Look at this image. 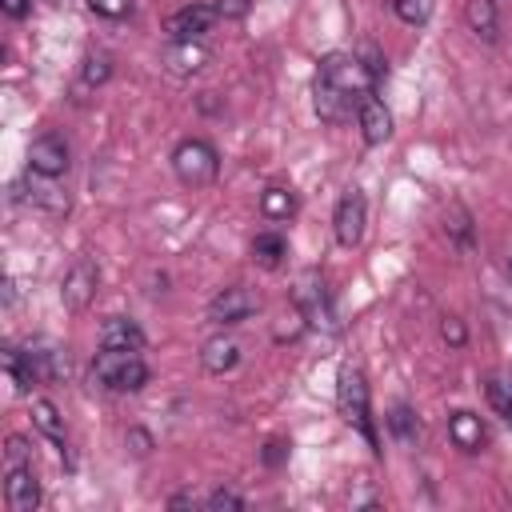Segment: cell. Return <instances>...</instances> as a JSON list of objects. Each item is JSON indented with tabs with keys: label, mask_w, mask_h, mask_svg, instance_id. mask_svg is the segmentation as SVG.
Masks as SVG:
<instances>
[{
	"label": "cell",
	"mask_w": 512,
	"mask_h": 512,
	"mask_svg": "<svg viewBox=\"0 0 512 512\" xmlns=\"http://www.w3.org/2000/svg\"><path fill=\"white\" fill-rule=\"evenodd\" d=\"M444 232H448V240H452L456 248H472L476 228H472V212H468L460 200H452V204L444 208Z\"/></svg>",
	"instance_id": "obj_20"
},
{
	"label": "cell",
	"mask_w": 512,
	"mask_h": 512,
	"mask_svg": "<svg viewBox=\"0 0 512 512\" xmlns=\"http://www.w3.org/2000/svg\"><path fill=\"white\" fill-rule=\"evenodd\" d=\"M284 456H288V444H284V440H268V444H264V464L276 468Z\"/></svg>",
	"instance_id": "obj_35"
},
{
	"label": "cell",
	"mask_w": 512,
	"mask_h": 512,
	"mask_svg": "<svg viewBox=\"0 0 512 512\" xmlns=\"http://www.w3.org/2000/svg\"><path fill=\"white\" fill-rule=\"evenodd\" d=\"M128 444H132L136 456H148V452H152V436H148L144 428H128Z\"/></svg>",
	"instance_id": "obj_34"
},
{
	"label": "cell",
	"mask_w": 512,
	"mask_h": 512,
	"mask_svg": "<svg viewBox=\"0 0 512 512\" xmlns=\"http://www.w3.org/2000/svg\"><path fill=\"white\" fill-rule=\"evenodd\" d=\"M440 340L452 344V348H464L468 344V328L460 316H440Z\"/></svg>",
	"instance_id": "obj_28"
},
{
	"label": "cell",
	"mask_w": 512,
	"mask_h": 512,
	"mask_svg": "<svg viewBox=\"0 0 512 512\" xmlns=\"http://www.w3.org/2000/svg\"><path fill=\"white\" fill-rule=\"evenodd\" d=\"M16 192V200H28L32 208H40V212H48V216H68V208H72V200H68V192L52 180V176H40V172H24V180L12 188Z\"/></svg>",
	"instance_id": "obj_6"
},
{
	"label": "cell",
	"mask_w": 512,
	"mask_h": 512,
	"mask_svg": "<svg viewBox=\"0 0 512 512\" xmlns=\"http://www.w3.org/2000/svg\"><path fill=\"white\" fill-rule=\"evenodd\" d=\"M316 80H324V84L340 88V92H344V96H352V100H360L364 92H372V88H376L372 72L360 64V56H356V52H328V56L320 60V68H316Z\"/></svg>",
	"instance_id": "obj_4"
},
{
	"label": "cell",
	"mask_w": 512,
	"mask_h": 512,
	"mask_svg": "<svg viewBox=\"0 0 512 512\" xmlns=\"http://www.w3.org/2000/svg\"><path fill=\"white\" fill-rule=\"evenodd\" d=\"M216 20L220 16L212 4H184L164 20V32H168V40H200Z\"/></svg>",
	"instance_id": "obj_11"
},
{
	"label": "cell",
	"mask_w": 512,
	"mask_h": 512,
	"mask_svg": "<svg viewBox=\"0 0 512 512\" xmlns=\"http://www.w3.org/2000/svg\"><path fill=\"white\" fill-rule=\"evenodd\" d=\"M356 124L364 144H384L392 136V112L384 108V100H376V92H364L356 104Z\"/></svg>",
	"instance_id": "obj_12"
},
{
	"label": "cell",
	"mask_w": 512,
	"mask_h": 512,
	"mask_svg": "<svg viewBox=\"0 0 512 512\" xmlns=\"http://www.w3.org/2000/svg\"><path fill=\"white\" fill-rule=\"evenodd\" d=\"M108 76H112V56H108V52H84V60H80V80H84L88 88H100V84H108Z\"/></svg>",
	"instance_id": "obj_26"
},
{
	"label": "cell",
	"mask_w": 512,
	"mask_h": 512,
	"mask_svg": "<svg viewBox=\"0 0 512 512\" xmlns=\"http://www.w3.org/2000/svg\"><path fill=\"white\" fill-rule=\"evenodd\" d=\"M448 440H452L460 452H480V448L488 444V428H484V420H480L476 412L456 408V412L448 416Z\"/></svg>",
	"instance_id": "obj_15"
},
{
	"label": "cell",
	"mask_w": 512,
	"mask_h": 512,
	"mask_svg": "<svg viewBox=\"0 0 512 512\" xmlns=\"http://www.w3.org/2000/svg\"><path fill=\"white\" fill-rule=\"evenodd\" d=\"M292 304L308 316V324H320V320L328 316V288H324V280H320V272H316V268H308V272L296 280Z\"/></svg>",
	"instance_id": "obj_13"
},
{
	"label": "cell",
	"mask_w": 512,
	"mask_h": 512,
	"mask_svg": "<svg viewBox=\"0 0 512 512\" xmlns=\"http://www.w3.org/2000/svg\"><path fill=\"white\" fill-rule=\"evenodd\" d=\"M260 212H264V220H288V216L296 212V196H292V188H264V196H260Z\"/></svg>",
	"instance_id": "obj_25"
},
{
	"label": "cell",
	"mask_w": 512,
	"mask_h": 512,
	"mask_svg": "<svg viewBox=\"0 0 512 512\" xmlns=\"http://www.w3.org/2000/svg\"><path fill=\"white\" fill-rule=\"evenodd\" d=\"M0 8H4V16L24 20V16H28V8H32V0H0Z\"/></svg>",
	"instance_id": "obj_36"
},
{
	"label": "cell",
	"mask_w": 512,
	"mask_h": 512,
	"mask_svg": "<svg viewBox=\"0 0 512 512\" xmlns=\"http://www.w3.org/2000/svg\"><path fill=\"white\" fill-rule=\"evenodd\" d=\"M16 464H32V448L24 436H8L4 440V468H16Z\"/></svg>",
	"instance_id": "obj_29"
},
{
	"label": "cell",
	"mask_w": 512,
	"mask_h": 512,
	"mask_svg": "<svg viewBox=\"0 0 512 512\" xmlns=\"http://www.w3.org/2000/svg\"><path fill=\"white\" fill-rule=\"evenodd\" d=\"M172 172L188 188H208L220 176V152L204 136H184L172 148Z\"/></svg>",
	"instance_id": "obj_2"
},
{
	"label": "cell",
	"mask_w": 512,
	"mask_h": 512,
	"mask_svg": "<svg viewBox=\"0 0 512 512\" xmlns=\"http://www.w3.org/2000/svg\"><path fill=\"white\" fill-rule=\"evenodd\" d=\"M484 396H488L492 412L512 424V372H488L484 376Z\"/></svg>",
	"instance_id": "obj_22"
},
{
	"label": "cell",
	"mask_w": 512,
	"mask_h": 512,
	"mask_svg": "<svg viewBox=\"0 0 512 512\" xmlns=\"http://www.w3.org/2000/svg\"><path fill=\"white\" fill-rule=\"evenodd\" d=\"M256 308H260V296H256L252 288L228 284V288H220V292L208 300V320H212V324H240V320H248Z\"/></svg>",
	"instance_id": "obj_8"
},
{
	"label": "cell",
	"mask_w": 512,
	"mask_h": 512,
	"mask_svg": "<svg viewBox=\"0 0 512 512\" xmlns=\"http://www.w3.org/2000/svg\"><path fill=\"white\" fill-rule=\"evenodd\" d=\"M32 424H36L52 444H60V452H64V420H60V412H56L52 400H44V396L32 400Z\"/></svg>",
	"instance_id": "obj_23"
},
{
	"label": "cell",
	"mask_w": 512,
	"mask_h": 512,
	"mask_svg": "<svg viewBox=\"0 0 512 512\" xmlns=\"http://www.w3.org/2000/svg\"><path fill=\"white\" fill-rule=\"evenodd\" d=\"M100 348H128V352H140L144 348V332L136 320L128 316H108L100 324Z\"/></svg>",
	"instance_id": "obj_17"
},
{
	"label": "cell",
	"mask_w": 512,
	"mask_h": 512,
	"mask_svg": "<svg viewBox=\"0 0 512 512\" xmlns=\"http://www.w3.org/2000/svg\"><path fill=\"white\" fill-rule=\"evenodd\" d=\"M336 404H340V416L376 448V424H372V408H368V380L360 368H344L340 380H336Z\"/></svg>",
	"instance_id": "obj_3"
},
{
	"label": "cell",
	"mask_w": 512,
	"mask_h": 512,
	"mask_svg": "<svg viewBox=\"0 0 512 512\" xmlns=\"http://www.w3.org/2000/svg\"><path fill=\"white\" fill-rule=\"evenodd\" d=\"M212 8H216L220 20H244L252 12V0H216Z\"/></svg>",
	"instance_id": "obj_32"
},
{
	"label": "cell",
	"mask_w": 512,
	"mask_h": 512,
	"mask_svg": "<svg viewBox=\"0 0 512 512\" xmlns=\"http://www.w3.org/2000/svg\"><path fill=\"white\" fill-rule=\"evenodd\" d=\"M92 384H100L104 392H140L148 384V364L140 360V352L128 348H100L92 368H88Z\"/></svg>",
	"instance_id": "obj_1"
},
{
	"label": "cell",
	"mask_w": 512,
	"mask_h": 512,
	"mask_svg": "<svg viewBox=\"0 0 512 512\" xmlns=\"http://www.w3.org/2000/svg\"><path fill=\"white\" fill-rule=\"evenodd\" d=\"M40 500H44V492H40V480H36L32 464L4 468V504L12 512H36Z\"/></svg>",
	"instance_id": "obj_10"
},
{
	"label": "cell",
	"mask_w": 512,
	"mask_h": 512,
	"mask_svg": "<svg viewBox=\"0 0 512 512\" xmlns=\"http://www.w3.org/2000/svg\"><path fill=\"white\" fill-rule=\"evenodd\" d=\"M208 64V48L200 44V40H172L168 48H164V68L172 72V76H192V72H200Z\"/></svg>",
	"instance_id": "obj_16"
},
{
	"label": "cell",
	"mask_w": 512,
	"mask_h": 512,
	"mask_svg": "<svg viewBox=\"0 0 512 512\" xmlns=\"http://www.w3.org/2000/svg\"><path fill=\"white\" fill-rule=\"evenodd\" d=\"M388 8H392L408 28H420V24H428V16H432V0H388Z\"/></svg>",
	"instance_id": "obj_27"
},
{
	"label": "cell",
	"mask_w": 512,
	"mask_h": 512,
	"mask_svg": "<svg viewBox=\"0 0 512 512\" xmlns=\"http://www.w3.org/2000/svg\"><path fill=\"white\" fill-rule=\"evenodd\" d=\"M68 144H64V136L60 132H40L32 144H28V168L32 172H40V176H52V180H60L64 172H68Z\"/></svg>",
	"instance_id": "obj_9"
},
{
	"label": "cell",
	"mask_w": 512,
	"mask_h": 512,
	"mask_svg": "<svg viewBox=\"0 0 512 512\" xmlns=\"http://www.w3.org/2000/svg\"><path fill=\"white\" fill-rule=\"evenodd\" d=\"M284 256H288V240L280 236V232H256L252 236V260L260 264V268H280L284 264Z\"/></svg>",
	"instance_id": "obj_21"
},
{
	"label": "cell",
	"mask_w": 512,
	"mask_h": 512,
	"mask_svg": "<svg viewBox=\"0 0 512 512\" xmlns=\"http://www.w3.org/2000/svg\"><path fill=\"white\" fill-rule=\"evenodd\" d=\"M200 364H204L212 376H224V372H232V368L240 364V344H236L232 336H212V340H204V348H200Z\"/></svg>",
	"instance_id": "obj_18"
},
{
	"label": "cell",
	"mask_w": 512,
	"mask_h": 512,
	"mask_svg": "<svg viewBox=\"0 0 512 512\" xmlns=\"http://www.w3.org/2000/svg\"><path fill=\"white\" fill-rule=\"evenodd\" d=\"M464 20H468V28L484 44H496L500 40V8H496V0H468L464 4Z\"/></svg>",
	"instance_id": "obj_19"
},
{
	"label": "cell",
	"mask_w": 512,
	"mask_h": 512,
	"mask_svg": "<svg viewBox=\"0 0 512 512\" xmlns=\"http://www.w3.org/2000/svg\"><path fill=\"white\" fill-rule=\"evenodd\" d=\"M356 104H360V100L344 96L340 88H332V84H324V80L312 84V108H316V116H320L324 124H344V120L356 112Z\"/></svg>",
	"instance_id": "obj_14"
},
{
	"label": "cell",
	"mask_w": 512,
	"mask_h": 512,
	"mask_svg": "<svg viewBox=\"0 0 512 512\" xmlns=\"http://www.w3.org/2000/svg\"><path fill=\"white\" fill-rule=\"evenodd\" d=\"M204 504H208V508H248V500H244L236 488H216V492H208Z\"/></svg>",
	"instance_id": "obj_31"
},
{
	"label": "cell",
	"mask_w": 512,
	"mask_h": 512,
	"mask_svg": "<svg viewBox=\"0 0 512 512\" xmlns=\"http://www.w3.org/2000/svg\"><path fill=\"white\" fill-rule=\"evenodd\" d=\"M356 56H360V64H364V68L372 72V80H384V72H388V64H384V56H380V52H376L372 44H364V48H360Z\"/></svg>",
	"instance_id": "obj_33"
},
{
	"label": "cell",
	"mask_w": 512,
	"mask_h": 512,
	"mask_svg": "<svg viewBox=\"0 0 512 512\" xmlns=\"http://www.w3.org/2000/svg\"><path fill=\"white\" fill-rule=\"evenodd\" d=\"M200 500L192 496V492H176V496H168V508H196Z\"/></svg>",
	"instance_id": "obj_37"
},
{
	"label": "cell",
	"mask_w": 512,
	"mask_h": 512,
	"mask_svg": "<svg viewBox=\"0 0 512 512\" xmlns=\"http://www.w3.org/2000/svg\"><path fill=\"white\" fill-rule=\"evenodd\" d=\"M364 224H368V200L360 188H348L340 200H336V212H332V232H336V244L340 248H356L364 240Z\"/></svg>",
	"instance_id": "obj_5"
},
{
	"label": "cell",
	"mask_w": 512,
	"mask_h": 512,
	"mask_svg": "<svg viewBox=\"0 0 512 512\" xmlns=\"http://www.w3.org/2000/svg\"><path fill=\"white\" fill-rule=\"evenodd\" d=\"M100 292V268L96 260H76L60 280V300L68 312H84Z\"/></svg>",
	"instance_id": "obj_7"
},
{
	"label": "cell",
	"mask_w": 512,
	"mask_h": 512,
	"mask_svg": "<svg viewBox=\"0 0 512 512\" xmlns=\"http://www.w3.org/2000/svg\"><path fill=\"white\" fill-rule=\"evenodd\" d=\"M88 8L104 20H124L132 12V0H88Z\"/></svg>",
	"instance_id": "obj_30"
},
{
	"label": "cell",
	"mask_w": 512,
	"mask_h": 512,
	"mask_svg": "<svg viewBox=\"0 0 512 512\" xmlns=\"http://www.w3.org/2000/svg\"><path fill=\"white\" fill-rule=\"evenodd\" d=\"M388 432L400 440V444H416V436H420V420H416V412L404 404V400H396L392 408H388Z\"/></svg>",
	"instance_id": "obj_24"
}]
</instances>
